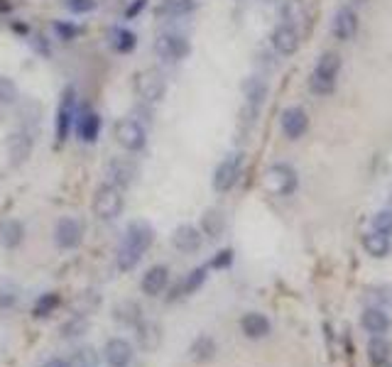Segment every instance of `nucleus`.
Returning <instances> with one entry per match:
<instances>
[{
    "instance_id": "1",
    "label": "nucleus",
    "mask_w": 392,
    "mask_h": 367,
    "mask_svg": "<svg viewBox=\"0 0 392 367\" xmlns=\"http://www.w3.org/2000/svg\"><path fill=\"white\" fill-rule=\"evenodd\" d=\"M155 243V228L147 221H133L125 228V238L118 248V269L130 272L138 267V262L145 257V253Z\"/></svg>"
},
{
    "instance_id": "2",
    "label": "nucleus",
    "mask_w": 392,
    "mask_h": 367,
    "mask_svg": "<svg viewBox=\"0 0 392 367\" xmlns=\"http://www.w3.org/2000/svg\"><path fill=\"white\" fill-rule=\"evenodd\" d=\"M263 187L268 189L272 196H292L300 187V176L294 171L292 164H284V162H277V164H270L263 174Z\"/></svg>"
},
{
    "instance_id": "3",
    "label": "nucleus",
    "mask_w": 392,
    "mask_h": 367,
    "mask_svg": "<svg viewBox=\"0 0 392 367\" xmlns=\"http://www.w3.org/2000/svg\"><path fill=\"white\" fill-rule=\"evenodd\" d=\"M123 191L113 184H101L93 194L91 201V211L98 221H115V218L123 213Z\"/></svg>"
},
{
    "instance_id": "4",
    "label": "nucleus",
    "mask_w": 392,
    "mask_h": 367,
    "mask_svg": "<svg viewBox=\"0 0 392 367\" xmlns=\"http://www.w3.org/2000/svg\"><path fill=\"white\" fill-rule=\"evenodd\" d=\"M76 88L67 86L62 91V99H59L57 118H54V135H57V142H67L69 135L76 123Z\"/></svg>"
},
{
    "instance_id": "5",
    "label": "nucleus",
    "mask_w": 392,
    "mask_h": 367,
    "mask_svg": "<svg viewBox=\"0 0 392 367\" xmlns=\"http://www.w3.org/2000/svg\"><path fill=\"white\" fill-rule=\"evenodd\" d=\"M135 88H138V96L142 103H147V105L160 103L167 94L165 74L157 71V69H145V71H140L138 78H135Z\"/></svg>"
},
{
    "instance_id": "6",
    "label": "nucleus",
    "mask_w": 392,
    "mask_h": 367,
    "mask_svg": "<svg viewBox=\"0 0 392 367\" xmlns=\"http://www.w3.org/2000/svg\"><path fill=\"white\" fill-rule=\"evenodd\" d=\"M189 52H191L189 40L184 35H179V32H162L155 40V54L162 62L177 64L189 57Z\"/></svg>"
},
{
    "instance_id": "7",
    "label": "nucleus",
    "mask_w": 392,
    "mask_h": 367,
    "mask_svg": "<svg viewBox=\"0 0 392 367\" xmlns=\"http://www.w3.org/2000/svg\"><path fill=\"white\" fill-rule=\"evenodd\" d=\"M115 140H118V145L123 147V150L128 152H142L145 145H147V133H145V128L138 123V120L133 118H123L115 123Z\"/></svg>"
},
{
    "instance_id": "8",
    "label": "nucleus",
    "mask_w": 392,
    "mask_h": 367,
    "mask_svg": "<svg viewBox=\"0 0 392 367\" xmlns=\"http://www.w3.org/2000/svg\"><path fill=\"white\" fill-rule=\"evenodd\" d=\"M8 160H10V167H20L25 164L32 157V150H35V133L25 128H17L8 135Z\"/></svg>"
},
{
    "instance_id": "9",
    "label": "nucleus",
    "mask_w": 392,
    "mask_h": 367,
    "mask_svg": "<svg viewBox=\"0 0 392 367\" xmlns=\"http://www.w3.org/2000/svg\"><path fill=\"white\" fill-rule=\"evenodd\" d=\"M240 167H243V155H228L221 164L213 171V189L218 194H228L240 179Z\"/></svg>"
},
{
    "instance_id": "10",
    "label": "nucleus",
    "mask_w": 392,
    "mask_h": 367,
    "mask_svg": "<svg viewBox=\"0 0 392 367\" xmlns=\"http://www.w3.org/2000/svg\"><path fill=\"white\" fill-rule=\"evenodd\" d=\"M81 240H83V223L72 216L59 218L57 228H54V243H57V248L74 250L81 245Z\"/></svg>"
},
{
    "instance_id": "11",
    "label": "nucleus",
    "mask_w": 392,
    "mask_h": 367,
    "mask_svg": "<svg viewBox=\"0 0 392 367\" xmlns=\"http://www.w3.org/2000/svg\"><path fill=\"white\" fill-rule=\"evenodd\" d=\"M106 174H108V184H113V187H118L123 191V189H128L133 184L135 176H138V164L130 157H115V160L108 162Z\"/></svg>"
},
{
    "instance_id": "12",
    "label": "nucleus",
    "mask_w": 392,
    "mask_h": 367,
    "mask_svg": "<svg viewBox=\"0 0 392 367\" xmlns=\"http://www.w3.org/2000/svg\"><path fill=\"white\" fill-rule=\"evenodd\" d=\"M172 245H174L179 253L184 255H194L202 250L204 245V233H202V228H196V225H189V223H184V225H179L172 233Z\"/></svg>"
},
{
    "instance_id": "13",
    "label": "nucleus",
    "mask_w": 392,
    "mask_h": 367,
    "mask_svg": "<svg viewBox=\"0 0 392 367\" xmlns=\"http://www.w3.org/2000/svg\"><path fill=\"white\" fill-rule=\"evenodd\" d=\"M101 125H104V120H101V115L96 110H81L76 115L74 130H76L79 140L86 142V145H93L98 140V135H101Z\"/></svg>"
},
{
    "instance_id": "14",
    "label": "nucleus",
    "mask_w": 392,
    "mask_h": 367,
    "mask_svg": "<svg viewBox=\"0 0 392 367\" xmlns=\"http://www.w3.org/2000/svg\"><path fill=\"white\" fill-rule=\"evenodd\" d=\"M270 331H272V323L260 311H250V314H245L240 318V333L248 341H263V338L270 336Z\"/></svg>"
},
{
    "instance_id": "15",
    "label": "nucleus",
    "mask_w": 392,
    "mask_h": 367,
    "mask_svg": "<svg viewBox=\"0 0 392 367\" xmlns=\"http://www.w3.org/2000/svg\"><path fill=\"white\" fill-rule=\"evenodd\" d=\"M309 130V115L302 108H287L282 113V133L287 140H300L302 135Z\"/></svg>"
},
{
    "instance_id": "16",
    "label": "nucleus",
    "mask_w": 392,
    "mask_h": 367,
    "mask_svg": "<svg viewBox=\"0 0 392 367\" xmlns=\"http://www.w3.org/2000/svg\"><path fill=\"white\" fill-rule=\"evenodd\" d=\"M167 284H170V269H167L165 264H155V267H150L142 274L140 289L147 296H160L162 291L167 289Z\"/></svg>"
},
{
    "instance_id": "17",
    "label": "nucleus",
    "mask_w": 392,
    "mask_h": 367,
    "mask_svg": "<svg viewBox=\"0 0 392 367\" xmlns=\"http://www.w3.org/2000/svg\"><path fill=\"white\" fill-rule=\"evenodd\" d=\"M272 47H275V52H279V54H284V57H289V54H294L297 49H300V42H302V37H300V30H294V27H289V25H279V27H275V32H272Z\"/></svg>"
},
{
    "instance_id": "18",
    "label": "nucleus",
    "mask_w": 392,
    "mask_h": 367,
    "mask_svg": "<svg viewBox=\"0 0 392 367\" xmlns=\"http://www.w3.org/2000/svg\"><path fill=\"white\" fill-rule=\"evenodd\" d=\"M361 326L366 328L373 336H382V333L390 331L392 318L385 309H377V306H366L361 314Z\"/></svg>"
},
{
    "instance_id": "19",
    "label": "nucleus",
    "mask_w": 392,
    "mask_h": 367,
    "mask_svg": "<svg viewBox=\"0 0 392 367\" xmlns=\"http://www.w3.org/2000/svg\"><path fill=\"white\" fill-rule=\"evenodd\" d=\"M104 357L111 367H128L133 362V345L125 338H111L104 348Z\"/></svg>"
},
{
    "instance_id": "20",
    "label": "nucleus",
    "mask_w": 392,
    "mask_h": 367,
    "mask_svg": "<svg viewBox=\"0 0 392 367\" xmlns=\"http://www.w3.org/2000/svg\"><path fill=\"white\" fill-rule=\"evenodd\" d=\"M356 32H358V15H356V10H353L351 6L341 8V10L336 12V17H334V35H336V40L348 42V40H353V37H356Z\"/></svg>"
},
{
    "instance_id": "21",
    "label": "nucleus",
    "mask_w": 392,
    "mask_h": 367,
    "mask_svg": "<svg viewBox=\"0 0 392 367\" xmlns=\"http://www.w3.org/2000/svg\"><path fill=\"white\" fill-rule=\"evenodd\" d=\"M135 331H138V345L142 348L145 352H155L157 348H160L162 328L157 326L155 321H140L138 326H135Z\"/></svg>"
},
{
    "instance_id": "22",
    "label": "nucleus",
    "mask_w": 392,
    "mask_h": 367,
    "mask_svg": "<svg viewBox=\"0 0 392 367\" xmlns=\"http://www.w3.org/2000/svg\"><path fill=\"white\" fill-rule=\"evenodd\" d=\"M206 277H209V267H194L189 274H186L184 280L177 284L174 294H172L170 299L174 301L177 296H191V294H196V291H199L204 284H206Z\"/></svg>"
},
{
    "instance_id": "23",
    "label": "nucleus",
    "mask_w": 392,
    "mask_h": 367,
    "mask_svg": "<svg viewBox=\"0 0 392 367\" xmlns=\"http://www.w3.org/2000/svg\"><path fill=\"white\" fill-rule=\"evenodd\" d=\"M216 352H218V345H216V341L209 336V333L196 336L194 343L189 345V357L194 362H199V365H204V362H211L213 357H216Z\"/></svg>"
},
{
    "instance_id": "24",
    "label": "nucleus",
    "mask_w": 392,
    "mask_h": 367,
    "mask_svg": "<svg viewBox=\"0 0 392 367\" xmlns=\"http://www.w3.org/2000/svg\"><path fill=\"white\" fill-rule=\"evenodd\" d=\"M108 44L113 47V52L130 54V52H135V47H138V35H135L133 30H128V27L118 25L108 32Z\"/></svg>"
},
{
    "instance_id": "25",
    "label": "nucleus",
    "mask_w": 392,
    "mask_h": 367,
    "mask_svg": "<svg viewBox=\"0 0 392 367\" xmlns=\"http://www.w3.org/2000/svg\"><path fill=\"white\" fill-rule=\"evenodd\" d=\"M361 243H363V250H366V253L370 255V257H375V259H382V257H387V255L392 253L390 235H382V233H377V230L366 233Z\"/></svg>"
},
{
    "instance_id": "26",
    "label": "nucleus",
    "mask_w": 392,
    "mask_h": 367,
    "mask_svg": "<svg viewBox=\"0 0 392 367\" xmlns=\"http://www.w3.org/2000/svg\"><path fill=\"white\" fill-rule=\"evenodd\" d=\"M366 352H368V360H370L373 367H385L392 357V345H390L387 338L373 336L370 343H368V348H366Z\"/></svg>"
},
{
    "instance_id": "27",
    "label": "nucleus",
    "mask_w": 392,
    "mask_h": 367,
    "mask_svg": "<svg viewBox=\"0 0 392 367\" xmlns=\"http://www.w3.org/2000/svg\"><path fill=\"white\" fill-rule=\"evenodd\" d=\"M22 240H25V225H22L20 221L10 218V221L3 223V228H0V245H3V248L15 250V248H20Z\"/></svg>"
},
{
    "instance_id": "28",
    "label": "nucleus",
    "mask_w": 392,
    "mask_h": 367,
    "mask_svg": "<svg viewBox=\"0 0 392 367\" xmlns=\"http://www.w3.org/2000/svg\"><path fill=\"white\" fill-rule=\"evenodd\" d=\"M226 230V216L218 208H209L202 216V233L211 240H218Z\"/></svg>"
},
{
    "instance_id": "29",
    "label": "nucleus",
    "mask_w": 392,
    "mask_h": 367,
    "mask_svg": "<svg viewBox=\"0 0 392 367\" xmlns=\"http://www.w3.org/2000/svg\"><path fill=\"white\" fill-rule=\"evenodd\" d=\"M243 94H245V101H248L250 113H258V108L263 105L265 96H268V86H265L263 78H248L243 83Z\"/></svg>"
},
{
    "instance_id": "30",
    "label": "nucleus",
    "mask_w": 392,
    "mask_h": 367,
    "mask_svg": "<svg viewBox=\"0 0 392 367\" xmlns=\"http://www.w3.org/2000/svg\"><path fill=\"white\" fill-rule=\"evenodd\" d=\"M196 10V0H162L157 6V17H184Z\"/></svg>"
},
{
    "instance_id": "31",
    "label": "nucleus",
    "mask_w": 392,
    "mask_h": 367,
    "mask_svg": "<svg viewBox=\"0 0 392 367\" xmlns=\"http://www.w3.org/2000/svg\"><path fill=\"white\" fill-rule=\"evenodd\" d=\"M279 12H282L284 25L294 27V30H300V27L307 25V6L302 0H287Z\"/></svg>"
},
{
    "instance_id": "32",
    "label": "nucleus",
    "mask_w": 392,
    "mask_h": 367,
    "mask_svg": "<svg viewBox=\"0 0 392 367\" xmlns=\"http://www.w3.org/2000/svg\"><path fill=\"white\" fill-rule=\"evenodd\" d=\"M366 299L370 301V306H377V309H392V284H373L363 289Z\"/></svg>"
},
{
    "instance_id": "33",
    "label": "nucleus",
    "mask_w": 392,
    "mask_h": 367,
    "mask_svg": "<svg viewBox=\"0 0 392 367\" xmlns=\"http://www.w3.org/2000/svg\"><path fill=\"white\" fill-rule=\"evenodd\" d=\"M113 318L123 326H138L142 321V309H140L135 301H123L113 309Z\"/></svg>"
},
{
    "instance_id": "34",
    "label": "nucleus",
    "mask_w": 392,
    "mask_h": 367,
    "mask_svg": "<svg viewBox=\"0 0 392 367\" xmlns=\"http://www.w3.org/2000/svg\"><path fill=\"white\" fill-rule=\"evenodd\" d=\"M20 128L30 130V133L37 135V128H40V118H42V105L37 101H25L20 105Z\"/></svg>"
},
{
    "instance_id": "35",
    "label": "nucleus",
    "mask_w": 392,
    "mask_h": 367,
    "mask_svg": "<svg viewBox=\"0 0 392 367\" xmlns=\"http://www.w3.org/2000/svg\"><path fill=\"white\" fill-rule=\"evenodd\" d=\"M59 306H62V296H59L57 291H47V294H42L40 299L35 301L32 316H35V318H47V316H52Z\"/></svg>"
},
{
    "instance_id": "36",
    "label": "nucleus",
    "mask_w": 392,
    "mask_h": 367,
    "mask_svg": "<svg viewBox=\"0 0 392 367\" xmlns=\"http://www.w3.org/2000/svg\"><path fill=\"white\" fill-rule=\"evenodd\" d=\"M316 74H321V76H329V78H336L338 76V71H341V57L336 52H326V54H321V59H319V64H316V69H314Z\"/></svg>"
},
{
    "instance_id": "37",
    "label": "nucleus",
    "mask_w": 392,
    "mask_h": 367,
    "mask_svg": "<svg viewBox=\"0 0 392 367\" xmlns=\"http://www.w3.org/2000/svg\"><path fill=\"white\" fill-rule=\"evenodd\" d=\"M20 99V91H17V83L10 76L0 74V105H13Z\"/></svg>"
},
{
    "instance_id": "38",
    "label": "nucleus",
    "mask_w": 392,
    "mask_h": 367,
    "mask_svg": "<svg viewBox=\"0 0 392 367\" xmlns=\"http://www.w3.org/2000/svg\"><path fill=\"white\" fill-rule=\"evenodd\" d=\"M309 88L314 91L316 96H329L334 94L336 88V78H329V76H321V74H311L309 76Z\"/></svg>"
},
{
    "instance_id": "39",
    "label": "nucleus",
    "mask_w": 392,
    "mask_h": 367,
    "mask_svg": "<svg viewBox=\"0 0 392 367\" xmlns=\"http://www.w3.org/2000/svg\"><path fill=\"white\" fill-rule=\"evenodd\" d=\"M52 30H54V35H57V40H62V42H74L79 35H81V27L74 25V22H69V20H57Z\"/></svg>"
},
{
    "instance_id": "40",
    "label": "nucleus",
    "mask_w": 392,
    "mask_h": 367,
    "mask_svg": "<svg viewBox=\"0 0 392 367\" xmlns=\"http://www.w3.org/2000/svg\"><path fill=\"white\" fill-rule=\"evenodd\" d=\"M373 230L382 235H392V208H382L373 216Z\"/></svg>"
},
{
    "instance_id": "41",
    "label": "nucleus",
    "mask_w": 392,
    "mask_h": 367,
    "mask_svg": "<svg viewBox=\"0 0 392 367\" xmlns=\"http://www.w3.org/2000/svg\"><path fill=\"white\" fill-rule=\"evenodd\" d=\"M59 331H62V338H79L86 331V321H83V316H74V318L67 321Z\"/></svg>"
},
{
    "instance_id": "42",
    "label": "nucleus",
    "mask_w": 392,
    "mask_h": 367,
    "mask_svg": "<svg viewBox=\"0 0 392 367\" xmlns=\"http://www.w3.org/2000/svg\"><path fill=\"white\" fill-rule=\"evenodd\" d=\"M64 6L74 15H88L98 8V0H64Z\"/></svg>"
},
{
    "instance_id": "43",
    "label": "nucleus",
    "mask_w": 392,
    "mask_h": 367,
    "mask_svg": "<svg viewBox=\"0 0 392 367\" xmlns=\"http://www.w3.org/2000/svg\"><path fill=\"white\" fill-rule=\"evenodd\" d=\"M233 259H236V253H233L231 248H226V250H218L216 255L211 257V262L206 264L209 269H228L233 264Z\"/></svg>"
},
{
    "instance_id": "44",
    "label": "nucleus",
    "mask_w": 392,
    "mask_h": 367,
    "mask_svg": "<svg viewBox=\"0 0 392 367\" xmlns=\"http://www.w3.org/2000/svg\"><path fill=\"white\" fill-rule=\"evenodd\" d=\"M30 44H32V49H35L40 57H44V59H49L52 57V44H49V40L47 37H42V35H35L30 40Z\"/></svg>"
},
{
    "instance_id": "45",
    "label": "nucleus",
    "mask_w": 392,
    "mask_h": 367,
    "mask_svg": "<svg viewBox=\"0 0 392 367\" xmlns=\"http://www.w3.org/2000/svg\"><path fill=\"white\" fill-rule=\"evenodd\" d=\"M147 8V0H133L128 8H125V12H123V17L125 20H135V17L140 15V12Z\"/></svg>"
},
{
    "instance_id": "46",
    "label": "nucleus",
    "mask_w": 392,
    "mask_h": 367,
    "mask_svg": "<svg viewBox=\"0 0 392 367\" xmlns=\"http://www.w3.org/2000/svg\"><path fill=\"white\" fill-rule=\"evenodd\" d=\"M15 304H17V296L13 291H0V311L13 309Z\"/></svg>"
},
{
    "instance_id": "47",
    "label": "nucleus",
    "mask_w": 392,
    "mask_h": 367,
    "mask_svg": "<svg viewBox=\"0 0 392 367\" xmlns=\"http://www.w3.org/2000/svg\"><path fill=\"white\" fill-rule=\"evenodd\" d=\"M42 367H74V362L64 360V357H52V360H47Z\"/></svg>"
},
{
    "instance_id": "48",
    "label": "nucleus",
    "mask_w": 392,
    "mask_h": 367,
    "mask_svg": "<svg viewBox=\"0 0 392 367\" xmlns=\"http://www.w3.org/2000/svg\"><path fill=\"white\" fill-rule=\"evenodd\" d=\"M10 12H13L10 0H0V15H10Z\"/></svg>"
},
{
    "instance_id": "49",
    "label": "nucleus",
    "mask_w": 392,
    "mask_h": 367,
    "mask_svg": "<svg viewBox=\"0 0 392 367\" xmlns=\"http://www.w3.org/2000/svg\"><path fill=\"white\" fill-rule=\"evenodd\" d=\"M13 30H15V32H20L22 37H27V35H30V27H27V25H22V22H13Z\"/></svg>"
},
{
    "instance_id": "50",
    "label": "nucleus",
    "mask_w": 392,
    "mask_h": 367,
    "mask_svg": "<svg viewBox=\"0 0 392 367\" xmlns=\"http://www.w3.org/2000/svg\"><path fill=\"white\" fill-rule=\"evenodd\" d=\"M353 3H356V6H361V3H366V0H353Z\"/></svg>"
},
{
    "instance_id": "51",
    "label": "nucleus",
    "mask_w": 392,
    "mask_h": 367,
    "mask_svg": "<svg viewBox=\"0 0 392 367\" xmlns=\"http://www.w3.org/2000/svg\"><path fill=\"white\" fill-rule=\"evenodd\" d=\"M263 3H275V0H263Z\"/></svg>"
},
{
    "instance_id": "52",
    "label": "nucleus",
    "mask_w": 392,
    "mask_h": 367,
    "mask_svg": "<svg viewBox=\"0 0 392 367\" xmlns=\"http://www.w3.org/2000/svg\"><path fill=\"white\" fill-rule=\"evenodd\" d=\"M385 367H392V362H387V365H385Z\"/></svg>"
}]
</instances>
